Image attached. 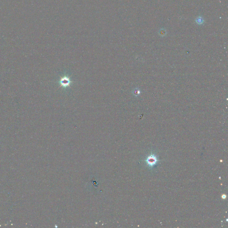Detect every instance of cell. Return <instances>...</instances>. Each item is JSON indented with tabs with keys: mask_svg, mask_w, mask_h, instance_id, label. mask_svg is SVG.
<instances>
[{
	"mask_svg": "<svg viewBox=\"0 0 228 228\" xmlns=\"http://www.w3.org/2000/svg\"><path fill=\"white\" fill-rule=\"evenodd\" d=\"M196 22L198 25H202L204 22V20L202 17L199 16L196 19Z\"/></svg>",
	"mask_w": 228,
	"mask_h": 228,
	"instance_id": "3",
	"label": "cell"
},
{
	"mask_svg": "<svg viewBox=\"0 0 228 228\" xmlns=\"http://www.w3.org/2000/svg\"><path fill=\"white\" fill-rule=\"evenodd\" d=\"M164 33H166V32L165 31V30H161V35H164Z\"/></svg>",
	"mask_w": 228,
	"mask_h": 228,
	"instance_id": "4",
	"label": "cell"
},
{
	"mask_svg": "<svg viewBox=\"0 0 228 228\" xmlns=\"http://www.w3.org/2000/svg\"><path fill=\"white\" fill-rule=\"evenodd\" d=\"M72 82L69 77L67 76H64L61 78L60 80V83L61 87H66L70 85L71 83Z\"/></svg>",
	"mask_w": 228,
	"mask_h": 228,
	"instance_id": "2",
	"label": "cell"
},
{
	"mask_svg": "<svg viewBox=\"0 0 228 228\" xmlns=\"http://www.w3.org/2000/svg\"><path fill=\"white\" fill-rule=\"evenodd\" d=\"M145 161L148 166L150 168L154 167L159 162L157 157L154 154H151L148 156Z\"/></svg>",
	"mask_w": 228,
	"mask_h": 228,
	"instance_id": "1",
	"label": "cell"
}]
</instances>
